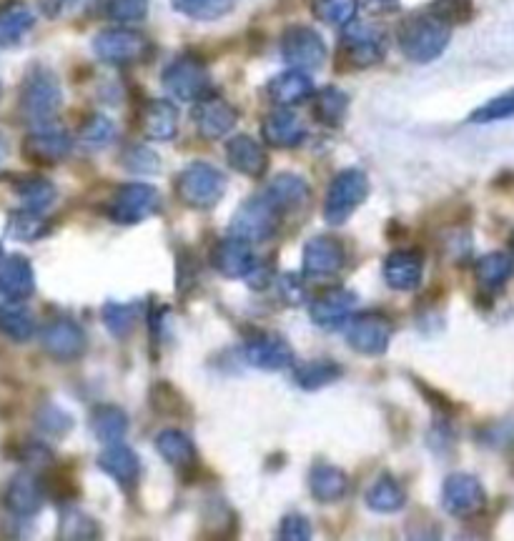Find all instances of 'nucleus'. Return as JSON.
Masks as SVG:
<instances>
[{
	"label": "nucleus",
	"mask_w": 514,
	"mask_h": 541,
	"mask_svg": "<svg viewBox=\"0 0 514 541\" xmlns=\"http://www.w3.org/2000/svg\"><path fill=\"white\" fill-rule=\"evenodd\" d=\"M449 38H452V31L447 23L434 18L432 13L404 18L397 31L399 48L412 63H432L449 46Z\"/></svg>",
	"instance_id": "1"
},
{
	"label": "nucleus",
	"mask_w": 514,
	"mask_h": 541,
	"mask_svg": "<svg viewBox=\"0 0 514 541\" xmlns=\"http://www.w3.org/2000/svg\"><path fill=\"white\" fill-rule=\"evenodd\" d=\"M176 193L181 203L189 208H214L226 193V176L216 166L204 161H196L186 166L176 178Z\"/></svg>",
	"instance_id": "2"
},
{
	"label": "nucleus",
	"mask_w": 514,
	"mask_h": 541,
	"mask_svg": "<svg viewBox=\"0 0 514 541\" xmlns=\"http://www.w3.org/2000/svg\"><path fill=\"white\" fill-rule=\"evenodd\" d=\"M369 178L359 168H347L331 178V186L326 191L324 218L331 226H341L357 213V208L367 201Z\"/></svg>",
	"instance_id": "3"
},
{
	"label": "nucleus",
	"mask_w": 514,
	"mask_h": 541,
	"mask_svg": "<svg viewBox=\"0 0 514 541\" xmlns=\"http://www.w3.org/2000/svg\"><path fill=\"white\" fill-rule=\"evenodd\" d=\"M61 101L63 93L58 78L48 68H33L26 81H23L21 91V108L26 118L36 123L48 121V118L56 116Z\"/></svg>",
	"instance_id": "4"
},
{
	"label": "nucleus",
	"mask_w": 514,
	"mask_h": 541,
	"mask_svg": "<svg viewBox=\"0 0 514 541\" xmlns=\"http://www.w3.org/2000/svg\"><path fill=\"white\" fill-rule=\"evenodd\" d=\"M387 53V38L369 23L349 21L341 33V56L352 68H372Z\"/></svg>",
	"instance_id": "5"
},
{
	"label": "nucleus",
	"mask_w": 514,
	"mask_h": 541,
	"mask_svg": "<svg viewBox=\"0 0 514 541\" xmlns=\"http://www.w3.org/2000/svg\"><path fill=\"white\" fill-rule=\"evenodd\" d=\"M158 191L148 183H126L113 193L106 213L118 226H136L158 211Z\"/></svg>",
	"instance_id": "6"
},
{
	"label": "nucleus",
	"mask_w": 514,
	"mask_h": 541,
	"mask_svg": "<svg viewBox=\"0 0 514 541\" xmlns=\"http://www.w3.org/2000/svg\"><path fill=\"white\" fill-rule=\"evenodd\" d=\"M163 88H166L176 101H201V98L211 93L209 68L191 56L176 58V61L163 71Z\"/></svg>",
	"instance_id": "7"
},
{
	"label": "nucleus",
	"mask_w": 514,
	"mask_h": 541,
	"mask_svg": "<svg viewBox=\"0 0 514 541\" xmlns=\"http://www.w3.org/2000/svg\"><path fill=\"white\" fill-rule=\"evenodd\" d=\"M281 213L266 201V196L249 198L231 218V236H239L249 243L266 241L279 228Z\"/></svg>",
	"instance_id": "8"
},
{
	"label": "nucleus",
	"mask_w": 514,
	"mask_h": 541,
	"mask_svg": "<svg viewBox=\"0 0 514 541\" xmlns=\"http://www.w3.org/2000/svg\"><path fill=\"white\" fill-rule=\"evenodd\" d=\"M442 506L457 519H472L487 506V491L477 476L452 474L442 486Z\"/></svg>",
	"instance_id": "9"
},
{
	"label": "nucleus",
	"mask_w": 514,
	"mask_h": 541,
	"mask_svg": "<svg viewBox=\"0 0 514 541\" xmlns=\"http://www.w3.org/2000/svg\"><path fill=\"white\" fill-rule=\"evenodd\" d=\"M281 56L291 68L314 71L326 61V43L314 28L291 26L281 36Z\"/></svg>",
	"instance_id": "10"
},
{
	"label": "nucleus",
	"mask_w": 514,
	"mask_h": 541,
	"mask_svg": "<svg viewBox=\"0 0 514 541\" xmlns=\"http://www.w3.org/2000/svg\"><path fill=\"white\" fill-rule=\"evenodd\" d=\"M148 48L151 46H148L146 38L136 31H128V28H111V31H103L93 38V53L111 66L141 61Z\"/></svg>",
	"instance_id": "11"
},
{
	"label": "nucleus",
	"mask_w": 514,
	"mask_h": 541,
	"mask_svg": "<svg viewBox=\"0 0 514 541\" xmlns=\"http://www.w3.org/2000/svg\"><path fill=\"white\" fill-rule=\"evenodd\" d=\"M347 341L364 356H382L392 341V321L382 314H359L349 319Z\"/></svg>",
	"instance_id": "12"
},
{
	"label": "nucleus",
	"mask_w": 514,
	"mask_h": 541,
	"mask_svg": "<svg viewBox=\"0 0 514 541\" xmlns=\"http://www.w3.org/2000/svg\"><path fill=\"white\" fill-rule=\"evenodd\" d=\"M357 294L349 289H331L326 294H321L319 299L311 301V321H314L319 329L334 331L341 329L344 324H349V319L357 311Z\"/></svg>",
	"instance_id": "13"
},
{
	"label": "nucleus",
	"mask_w": 514,
	"mask_h": 541,
	"mask_svg": "<svg viewBox=\"0 0 514 541\" xmlns=\"http://www.w3.org/2000/svg\"><path fill=\"white\" fill-rule=\"evenodd\" d=\"M41 344L43 349H46V354L53 356L56 361H73L81 359L88 341L76 321L58 319L51 321V324L41 331Z\"/></svg>",
	"instance_id": "14"
},
{
	"label": "nucleus",
	"mask_w": 514,
	"mask_h": 541,
	"mask_svg": "<svg viewBox=\"0 0 514 541\" xmlns=\"http://www.w3.org/2000/svg\"><path fill=\"white\" fill-rule=\"evenodd\" d=\"M194 121L196 128L204 138L216 141V138H224L226 133L234 131L236 121H239V113L231 103H226L219 96H204L201 101H196L194 108Z\"/></svg>",
	"instance_id": "15"
},
{
	"label": "nucleus",
	"mask_w": 514,
	"mask_h": 541,
	"mask_svg": "<svg viewBox=\"0 0 514 541\" xmlns=\"http://www.w3.org/2000/svg\"><path fill=\"white\" fill-rule=\"evenodd\" d=\"M344 246L331 236H316L304 246V276L329 279L344 266Z\"/></svg>",
	"instance_id": "16"
},
{
	"label": "nucleus",
	"mask_w": 514,
	"mask_h": 541,
	"mask_svg": "<svg viewBox=\"0 0 514 541\" xmlns=\"http://www.w3.org/2000/svg\"><path fill=\"white\" fill-rule=\"evenodd\" d=\"M211 263L226 279H244L256 268V256L251 251V243L239 236H229L216 243L211 251Z\"/></svg>",
	"instance_id": "17"
},
{
	"label": "nucleus",
	"mask_w": 514,
	"mask_h": 541,
	"mask_svg": "<svg viewBox=\"0 0 514 541\" xmlns=\"http://www.w3.org/2000/svg\"><path fill=\"white\" fill-rule=\"evenodd\" d=\"M71 136L61 128H41L23 141V156L38 166H56L71 153Z\"/></svg>",
	"instance_id": "18"
},
{
	"label": "nucleus",
	"mask_w": 514,
	"mask_h": 541,
	"mask_svg": "<svg viewBox=\"0 0 514 541\" xmlns=\"http://www.w3.org/2000/svg\"><path fill=\"white\" fill-rule=\"evenodd\" d=\"M246 361L261 371H284L294 366V351L281 336L259 334L246 344Z\"/></svg>",
	"instance_id": "19"
},
{
	"label": "nucleus",
	"mask_w": 514,
	"mask_h": 541,
	"mask_svg": "<svg viewBox=\"0 0 514 541\" xmlns=\"http://www.w3.org/2000/svg\"><path fill=\"white\" fill-rule=\"evenodd\" d=\"M6 506L21 519H31L38 511L43 509V501H46V489H43L41 479H36L33 474L23 471V474H16L8 484L6 494Z\"/></svg>",
	"instance_id": "20"
},
{
	"label": "nucleus",
	"mask_w": 514,
	"mask_h": 541,
	"mask_svg": "<svg viewBox=\"0 0 514 541\" xmlns=\"http://www.w3.org/2000/svg\"><path fill=\"white\" fill-rule=\"evenodd\" d=\"M36 291V274L26 256L0 258V294L13 301H26Z\"/></svg>",
	"instance_id": "21"
},
{
	"label": "nucleus",
	"mask_w": 514,
	"mask_h": 541,
	"mask_svg": "<svg viewBox=\"0 0 514 541\" xmlns=\"http://www.w3.org/2000/svg\"><path fill=\"white\" fill-rule=\"evenodd\" d=\"M138 126L148 141H171L179 131V111L171 101H148L138 116Z\"/></svg>",
	"instance_id": "22"
},
{
	"label": "nucleus",
	"mask_w": 514,
	"mask_h": 541,
	"mask_svg": "<svg viewBox=\"0 0 514 541\" xmlns=\"http://www.w3.org/2000/svg\"><path fill=\"white\" fill-rule=\"evenodd\" d=\"M261 136L274 148H294L306 138V126L296 113L279 108L271 111L261 123Z\"/></svg>",
	"instance_id": "23"
},
{
	"label": "nucleus",
	"mask_w": 514,
	"mask_h": 541,
	"mask_svg": "<svg viewBox=\"0 0 514 541\" xmlns=\"http://www.w3.org/2000/svg\"><path fill=\"white\" fill-rule=\"evenodd\" d=\"M98 466H101V471H106V474L126 491H131L133 486H136L138 471H141L136 451L128 449L121 441L106 446V451L98 456Z\"/></svg>",
	"instance_id": "24"
},
{
	"label": "nucleus",
	"mask_w": 514,
	"mask_h": 541,
	"mask_svg": "<svg viewBox=\"0 0 514 541\" xmlns=\"http://www.w3.org/2000/svg\"><path fill=\"white\" fill-rule=\"evenodd\" d=\"M226 158H229L231 168L249 178H261L269 168V156H266L264 146L254 141L251 136H236L226 143Z\"/></svg>",
	"instance_id": "25"
},
{
	"label": "nucleus",
	"mask_w": 514,
	"mask_h": 541,
	"mask_svg": "<svg viewBox=\"0 0 514 541\" xmlns=\"http://www.w3.org/2000/svg\"><path fill=\"white\" fill-rule=\"evenodd\" d=\"M422 271V256L417 251L402 248V251H394L384 263V281L397 291H412L422 281Z\"/></svg>",
	"instance_id": "26"
},
{
	"label": "nucleus",
	"mask_w": 514,
	"mask_h": 541,
	"mask_svg": "<svg viewBox=\"0 0 514 541\" xmlns=\"http://www.w3.org/2000/svg\"><path fill=\"white\" fill-rule=\"evenodd\" d=\"M264 196L279 213L296 211V208L306 206V201H309V183L296 176V173H279L266 186Z\"/></svg>",
	"instance_id": "27"
},
{
	"label": "nucleus",
	"mask_w": 514,
	"mask_h": 541,
	"mask_svg": "<svg viewBox=\"0 0 514 541\" xmlns=\"http://www.w3.org/2000/svg\"><path fill=\"white\" fill-rule=\"evenodd\" d=\"M269 96L279 106H299V103L309 101L314 96V83L304 71L291 68V71L281 73L269 83Z\"/></svg>",
	"instance_id": "28"
},
{
	"label": "nucleus",
	"mask_w": 514,
	"mask_h": 541,
	"mask_svg": "<svg viewBox=\"0 0 514 541\" xmlns=\"http://www.w3.org/2000/svg\"><path fill=\"white\" fill-rule=\"evenodd\" d=\"M309 489L311 496L321 504H334L341 496L347 494L349 479L347 474L336 466L329 464H316L309 474Z\"/></svg>",
	"instance_id": "29"
},
{
	"label": "nucleus",
	"mask_w": 514,
	"mask_h": 541,
	"mask_svg": "<svg viewBox=\"0 0 514 541\" xmlns=\"http://www.w3.org/2000/svg\"><path fill=\"white\" fill-rule=\"evenodd\" d=\"M0 334L8 336L16 344H26L36 334V319L28 311L26 304L21 301L8 299L6 304H0Z\"/></svg>",
	"instance_id": "30"
},
{
	"label": "nucleus",
	"mask_w": 514,
	"mask_h": 541,
	"mask_svg": "<svg viewBox=\"0 0 514 541\" xmlns=\"http://www.w3.org/2000/svg\"><path fill=\"white\" fill-rule=\"evenodd\" d=\"M156 449L163 459L176 469H194L196 466V446L184 431L166 429L156 436Z\"/></svg>",
	"instance_id": "31"
},
{
	"label": "nucleus",
	"mask_w": 514,
	"mask_h": 541,
	"mask_svg": "<svg viewBox=\"0 0 514 541\" xmlns=\"http://www.w3.org/2000/svg\"><path fill=\"white\" fill-rule=\"evenodd\" d=\"M36 16L26 3H8L0 8V46H16L33 28Z\"/></svg>",
	"instance_id": "32"
},
{
	"label": "nucleus",
	"mask_w": 514,
	"mask_h": 541,
	"mask_svg": "<svg viewBox=\"0 0 514 541\" xmlns=\"http://www.w3.org/2000/svg\"><path fill=\"white\" fill-rule=\"evenodd\" d=\"M514 274V261L512 256H507V253H487V256H482L477 261V266H474V276H477L479 286L487 291H497L502 289L504 284H507L509 279H512Z\"/></svg>",
	"instance_id": "33"
},
{
	"label": "nucleus",
	"mask_w": 514,
	"mask_h": 541,
	"mask_svg": "<svg viewBox=\"0 0 514 541\" xmlns=\"http://www.w3.org/2000/svg\"><path fill=\"white\" fill-rule=\"evenodd\" d=\"M367 504L372 511H379V514H394V511L404 509L407 504V491L392 476H382V479L374 481L367 489Z\"/></svg>",
	"instance_id": "34"
},
{
	"label": "nucleus",
	"mask_w": 514,
	"mask_h": 541,
	"mask_svg": "<svg viewBox=\"0 0 514 541\" xmlns=\"http://www.w3.org/2000/svg\"><path fill=\"white\" fill-rule=\"evenodd\" d=\"M91 429L101 444H106V446L116 444V441H121L128 431L126 411L118 409V406H113V404L98 406L91 416Z\"/></svg>",
	"instance_id": "35"
},
{
	"label": "nucleus",
	"mask_w": 514,
	"mask_h": 541,
	"mask_svg": "<svg viewBox=\"0 0 514 541\" xmlns=\"http://www.w3.org/2000/svg\"><path fill=\"white\" fill-rule=\"evenodd\" d=\"M349 111V96L339 88H321L314 98V116L316 121L324 123V126L336 128L341 126V121L347 118Z\"/></svg>",
	"instance_id": "36"
},
{
	"label": "nucleus",
	"mask_w": 514,
	"mask_h": 541,
	"mask_svg": "<svg viewBox=\"0 0 514 541\" xmlns=\"http://www.w3.org/2000/svg\"><path fill=\"white\" fill-rule=\"evenodd\" d=\"M341 376V369L334 364V361H304L294 369V381L306 391L324 389V386L334 384Z\"/></svg>",
	"instance_id": "37"
},
{
	"label": "nucleus",
	"mask_w": 514,
	"mask_h": 541,
	"mask_svg": "<svg viewBox=\"0 0 514 541\" xmlns=\"http://www.w3.org/2000/svg\"><path fill=\"white\" fill-rule=\"evenodd\" d=\"M16 193L23 201V208H31V211H46L48 206L56 198V188L51 186V181L38 176H26L16 183Z\"/></svg>",
	"instance_id": "38"
},
{
	"label": "nucleus",
	"mask_w": 514,
	"mask_h": 541,
	"mask_svg": "<svg viewBox=\"0 0 514 541\" xmlns=\"http://www.w3.org/2000/svg\"><path fill=\"white\" fill-rule=\"evenodd\" d=\"M8 236L18 238V241H36V238L46 236L48 223L41 211H31V208H21V211L8 216L6 226Z\"/></svg>",
	"instance_id": "39"
},
{
	"label": "nucleus",
	"mask_w": 514,
	"mask_h": 541,
	"mask_svg": "<svg viewBox=\"0 0 514 541\" xmlns=\"http://www.w3.org/2000/svg\"><path fill=\"white\" fill-rule=\"evenodd\" d=\"M171 6L181 16L194 18V21H216L231 13L234 0H171Z\"/></svg>",
	"instance_id": "40"
},
{
	"label": "nucleus",
	"mask_w": 514,
	"mask_h": 541,
	"mask_svg": "<svg viewBox=\"0 0 514 541\" xmlns=\"http://www.w3.org/2000/svg\"><path fill=\"white\" fill-rule=\"evenodd\" d=\"M357 0H311V11L326 26H347L357 16Z\"/></svg>",
	"instance_id": "41"
},
{
	"label": "nucleus",
	"mask_w": 514,
	"mask_h": 541,
	"mask_svg": "<svg viewBox=\"0 0 514 541\" xmlns=\"http://www.w3.org/2000/svg\"><path fill=\"white\" fill-rule=\"evenodd\" d=\"M507 118H514V88L502 93V96L492 98V101H487L482 108H477V111L469 116V121L484 126V123L507 121Z\"/></svg>",
	"instance_id": "42"
},
{
	"label": "nucleus",
	"mask_w": 514,
	"mask_h": 541,
	"mask_svg": "<svg viewBox=\"0 0 514 541\" xmlns=\"http://www.w3.org/2000/svg\"><path fill=\"white\" fill-rule=\"evenodd\" d=\"M429 13L447 26H462L474 16V3L472 0H434Z\"/></svg>",
	"instance_id": "43"
},
{
	"label": "nucleus",
	"mask_w": 514,
	"mask_h": 541,
	"mask_svg": "<svg viewBox=\"0 0 514 541\" xmlns=\"http://www.w3.org/2000/svg\"><path fill=\"white\" fill-rule=\"evenodd\" d=\"M103 11L116 23H136L146 18L148 0H103Z\"/></svg>",
	"instance_id": "44"
},
{
	"label": "nucleus",
	"mask_w": 514,
	"mask_h": 541,
	"mask_svg": "<svg viewBox=\"0 0 514 541\" xmlns=\"http://www.w3.org/2000/svg\"><path fill=\"white\" fill-rule=\"evenodd\" d=\"M113 138V123L106 116H91L78 131V141L86 148H103Z\"/></svg>",
	"instance_id": "45"
},
{
	"label": "nucleus",
	"mask_w": 514,
	"mask_h": 541,
	"mask_svg": "<svg viewBox=\"0 0 514 541\" xmlns=\"http://www.w3.org/2000/svg\"><path fill=\"white\" fill-rule=\"evenodd\" d=\"M103 321H106L108 331L113 336H126L133 329V321H136V306L128 304H106L103 306Z\"/></svg>",
	"instance_id": "46"
},
{
	"label": "nucleus",
	"mask_w": 514,
	"mask_h": 541,
	"mask_svg": "<svg viewBox=\"0 0 514 541\" xmlns=\"http://www.w3.org/2000/svg\"><path fill=\"white\" fill-rule=\"evenodd\" d=\"M61 526H63V531H61L63 539H93V536H98L96 521L76 509L63 514Z\"/></svg>",
	"instance_id": "47"
},
{
	"label": "nucleus",
	"mask_w": 514,
	"mask_h": 541,
	"mask_svg": "<svg viewBox=\"0 0 514 541\" xmlns=\"http://www.w3.org/2000/svg\"><path fill=\"white\" fill-rule=\"evenodd\" d=\"M279 539L284 541H306L311 539V524L304 514H286L279 526Z\"/></svg>",
	"instance_id": "48"
},
{
	"label": "nucleus",
	"mask_w": 514,
	"mask_h": 541,
	"mask_svg": "<svg viewBox=\"0 0 514 541\" xmlns=\"http://www.w3.org/2000/svg\"><path fill=\"white\" fill-rule=\"evenodd\" d=\"M38 424H41V429H46L48 434H66L68 429L73 426L71 416L66 414V411L56 409V406H43L41 414H38Z\"/></svg>",
	"instance_id": "49"
},
{
	"label": "nucleus",
	"mask_w": 514,
	"mask_h": 541,
	"mask_svg": "<svg viewBox=\"0 0 514 541\" xmlns=\"http://www.w3.org/2000/svg\"><path fill=\"white\" fill-rule=\"evenodd\" d=\"M123 161H126V168H131V171H143V173L158 171V156H153V153L146 151V148H131Z\"/></svg>",
	"instance_id": "50"
},
{
	"label": "nucleus",
	"mask_w": 514,
	"mask_h": 541,
	"mask_svg": "<svg viewBox=\"0 0 514 541\" xmlns=\"http://www.w3.org/2000/svg\"><path fill=\"white\" fill-rule=\"evenodd\" d=\"M279 291L281 296H284L289 304H301V301L306 299V291L304 284H301V279H296L294 274H284L279 279Z\"/></svg>",
	"instance_id": "51"
},
{
	"label": "nucleus",
	"mask_w": 514,
	"mask_h": 541,
	"mask_svg": "<svg viewBox=\"0 0 514 541\" xmlns=\"http://www.w3.org/2000/svg\"><path fill=\"white\" fill-rule=\"evenodd\" d=\"M357 3H359V6L367 8V11H372V13H389V11H394V8H397L399 0H357Z\"/></svg>",
	"instance_id": "52"
},
{
	"label": "nucleus",
	"mask_w": 514,
	"mask_h": 541,
	"mask_svg": "<svg viewBox=\"0 0 514 541\" xmlns=\"http://www.w3.org/2000/svg\"><path fill=\"white\" fill-rule=\"evenodd\" d=\"M509 243H512V253H514V233H512V238H509Z\"/></svg>",
	"instance_id": "53"
},
{
	"label": "nucleus",
	"mask_w": 514,
	"mask_h": 541,
	"mask_svg": "<svg viewBox=\"0 0 514 541\" xmlns=\"http://www.w3.org/2000/svg\"><path fill=\"white\" fill-rule=\"evenodd\" d=\"M0 258H3V246H0Z\"/></svg>",
	"instance_id": "54"
},
{
	"label": "nucleus",
	"mask_w": 514,
	"mask_h": 541,
	"mask_svg": "<svg viewBox=\"0 0 514 541\" xmlns=\"http://www.w3.org/2000/svg\"><path fill=\"white\" fill-rule=\"evenodd\" d=\"M0 96H3V86H0Z\"/></svg>",
	"instance_id": "55"
}]
</instances>
